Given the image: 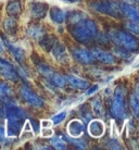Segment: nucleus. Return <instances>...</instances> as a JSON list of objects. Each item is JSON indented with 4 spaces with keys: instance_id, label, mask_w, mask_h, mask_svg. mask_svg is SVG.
Returning <instances> with one entry per match:
<instances>
[{
    "instance_id": "f257e3e1",
    "label": "nucleus",
    "mask_w": 139,
    "mask_h": 150,
    "mask_svg": "<svg viewBox=\"0 0 139 150\" xmlns=\"http://www.w3.org/2000/svg\"><path fill=\"white\" fill-rule=\"evenodd\" d=\"M70 32L72 36L75 38V40L82 44L91 42L98 35L96 23L90 19H86L85 16L76 22L72 23Z\"/></svg>"
},
{
    "instance_id": "f03ea898",
    "label": "nucleus",
    "mask_w": 139,
    "mask_h": 150,
    "mask_svg": "<svg viewBox=\"0 0 139 150\" xmlns=\"http://www.w3.org/2000/svg\"><path fill=\"white\" fill-rule=\"evenodd\" d=\"M111 114L117 120H124L126 117V108H125V91L123 87L119 86L114 90L111 108Z\"/></svg>"
},
{
    "instance_id": "7ed1b4c3",
    "label": "nucleus",
    "mask_w": 139,
    "mask_h": 150,
    "mask_svg": "<svg viewBox=\"0 0 139 150\" xmlns=\"http://www.w3.org/2000/svg\"><path fill=\"white\" fill-rule=\"evenodd\" d=\"M111 37L116 44L125 48L128 51H136L138 49V40L132 34H129L124 30H112Z\"/></svg>"
},
{
    "instance_id": "20e7f679",
    "label": "nucleus",
    "mask_w": 139,
    "mask_h": 150,
    "mask_svg": "<svg viewBox=\"0 0 139 150\" xmlns=\"http://www.w3.org/2000/svg\"><path fill=\"white\" fill-rule=\"evenodd\" d=\"M91 6L96 11L100 12L102 14H107L110 16H114V18H119L122 14V12L120 10V4L113 0L95 1L91 4Z\"/></svg>"
},
{
    "instance_id": "39448f33",
    "label": "nucleus",
    "mask_w": 139,
    "mask_h": 150,
    "mask_svg": "<svg viewBox=\"0 0 139 150\" xmlns=\"http://www.w3.org/2000/svg\"><path fill=\"white\" fill-rule=\"evenodd\" d=\"M20 94H21V96L23 97V99H24L28 105H32V107L42 108V107H44V105H45V102H44V100H42V98L39 97V96H37L33 90L30 89V88H28L27 86H25V85L20 88Z\"/></svg>"
},
{
    "instance_id": "423d86ee",
    "label": "nucleus",
    "mask_w": 139,
    "mask_h": 150,
    "mask_svg": "<svg viewBox=\"0 0 139 150\" xmlns=\"http://www.w3.org/2000/svg\"><path fill=\"white\" fill-rule=\"evenodd\" d=\"M0 75L6 79H9L12 82H16L19 79V74L14 70V68L9 62L2 59L0 61Z\"/></svg>"
},
{
    "instance_id": "0eeeda50",
    "label": "nucleus",
    "mask_w": 139,
    "mask_h": 150,
    "mask_svg": "<svg viewBox=\"0 0 139 150\" xmlns=\"http://www.w3.org/2000/svg\"><path fill=\"white\" fill-rule=\"evenodd\" d=\"M23 126V119L15 117V116H8L7 135L10 137L18 136Z\"/></svg>"
},
{
    "instance_id": "6e6552de",
    "label": "nucleus",
    "mask_w": 139,
    "mask_h": 150,
    "mask_svg": "<svg viewBox=\"0 0 139 150\" xmlns=\"http://www.w3.org/2000/svg\"><path fill=\"white\" fill-rule=\"evenodd\" d=\"M72 53H73V57L76 61H78L83 64H91L96 60L92 52L87 50V49H74Z\"/></svg>"
},
{
    "instance_id": "1a4fd4ad",
    "label": "nucleus",
    "mask_w": 139,
    "mask_h": 150,
    "mask_svg": "<svg viewBox=\"0 0 139 150\" xmlns=\"http://www.w3.org/2000/svg\"><path fill=\"white\" fill-rule=\"evenodd\" d=\"M30 14L35 19H42L48 11V4L42 1H33L30 4Z\"/></svg>"
},
{
    "instance_id": "9d476101",
    "label": "nucleus",
    "mask_w": 139,
    "mask_h": 150,
    "mask_svg": "<svg viewBox=\"0 0 139 150\" xmlns=\"http://www.w3.org/2000/svg\"><path fill=\"white\" fill-rule=\"evenodd\" d=\"M2 42H4V45L9 49V51L12 53V56L15 58V60L21 62V61L24 60V58H25V53L23 51L22 48H20L18 47L16 45L14 44H12L11 41L9 40L6 36H2Z\"/></svg>"
},
{
    "instance_id": "9b49d317",
    "label": "nucleus",
    "mask_w": 139,
    "mask_h": 150,
    "mask_svg": "<svg viewBox=\"0 0 139 150\" xmlns=\"http://www.w3.org/2000/svg\"><path fill=\"white\" fill-rule=\"evenodd\" d=\"M92 54H94L95 59H97L98 61H100L104 64H113L115 62V58L113 54H111L108 51H104L103 49L100 48H94L92 49Z\"/></svg>"
},
{
    "instance_id": "f8f14e48",
    "label": "nucleus",
    "mask_w": 139,
    "mask_h": 150,
    "mask_svg": "<svg viewBox=\"0 0 139 150\" xmlns=\"http://www.w3.org/2000/svg\"><path fill=\"white\" fill-rule=\"evenodd\" d=\"M120 10L121 12L127 16L131 21H134V22H138L139 20V13L137 8L132 6V4H127V2H123V4H120Z\"/></svg>"
},
{
    "instance_id": "ddd939ff",
    "label": "nucleus",
    "mask_w": 139,
    "mask_h": 150,
    "mask_svg": "<svg viewBox=\"0 0 139 150\" xmlns=\"http://www.w3.org/2000/svg\"><path fill=\"white\" fill-rule=\"evenodd\" d=\"M104 123L100 120H90L89 125H88V132L90 136L98 138V137H101L104 134Z\"/></svg>"
},
{
    "instance_id": "4468645a",
    "label": "nucleus",
    "mask_w": 139,
    "mask_h": 150,
    "mask_svg": "<svg viewBox=\"0 0 139 150\" xmlns=\"http://www.w3.org/2000/svg\"><path fill=\"white\" fill-rule=\"evenodd\" d=\"M65 81L72 87L77 88V89H87L89 87V83L87 82V81L80 79V77H77L75 75H66L65 76Z\"/></svg>"
},
{
    "instance_id": "2eb2a0df",
    "label": "nucleus",
    "mask_w": 139,
    "mask_h": 150,
    "mask_svg": "<svg viewBox=\"0 0 139 150\" xmlns=\"http://www.w3.org/2000/svg\"><path fill=\"white\" fill-rule=\"evenodd\" d=\"M51 51H52L53 57H54L58 61H60V62H62V63H64V62L68 61V52H66L65 47H64L62 44H60V42H56V45L52 47Z\"/></svg>"
},
{
    "instance_id": "dca6fc26",
    "label": "nucleus",
    "mask_w": 139,
    "mask_h": 150,
    "mask_svg": "<svg viewBox=\"0 0 139 150\" xmlns=\"http://www.w3.org/2000/svg\"><path fill=\"white\" fill-rule=\"evenodd\" d=\"M68 131L71 137H79L84 132V125L79 120H72L68 125Z\"/></svg>"
},
{
    "instance_id": "f3484780",
    "label": "nucleus",
    "mask_w": 139,
    "mask_h": 150,
    "mask_svg": "<svg viewBox=\"0 0 139 150\" xmlns=\"http://www.w3.org/2000/svg\"><path fill=\"white\" fill-rule=\"evenodd\" d=\"M50 18L56 24H63L66 19V13L58 7H52L50 9Z\"/></svg>"
},
{
    "instance_id": "a211bd4d",
    "label": "nucleus",
    "mask_w": 139,
    "mask_h": 150,
    "mask_svg": "<svg viewBox=\"0 0 139 150\" xmlns=\"http://www.w3.org/2000/svg\"><path fill=\"white\" fill-rule=\"evenodd\" d=\"M7 13L10 16H16L22 12V4L20 0H10L7 4Z\"/></svg>"
},
{
    "instance_id": "6ab92c4d",
    "label": "nucleus",
    "mask_w": 139,
    "mask_h": 150,
    "mask_svg": "<svg viewBox=\"0 0 139 150\" xmlns=\"http://www.w3.org/2000/svg\"><path fill=\"white\" fill-rule=\"evenodd\" d=\"M27 35L30 36V38H33L35 40H39L40 38L45 35V30L42 26H39V25H30L28 28H27Z\"/></svg>"
},
{
    "instance_id": "aec40b11",
    "label": "nucleus",
    "mask_w": 139,
    "mask_h": 150,
    "mask_svg": "<svg viewBox=\"0 0 139 150\" xmlns=\"http://www.w3.org/2000/svg\"><path fill=\"white\" fill-rule=\"evenodd\" d=\"M39 40H40L39 44L42 46V48H44L45 50H47V51H50L56 42V37L52 36V35H44Z\"/></svg>"
},
{
    "instance_id": "412c9836",
    "label": "nucleus",
    "mask_w": 139,
    "mask_h": 150,
    "mask_svg": "<svg viewBox=\"0 0 139 150\" xmlns=\"http://www.w3.org/2000/svg\"><path fill=\"white\" fill-rule=\"evenodd\" d=\"M4 28L8 34H15L18 30V22L14 18L9 16L4 21Z\"/></svg>"
},
{
    "instance_id": "4be33fe9",
    "label": "nucleus",
    "mask_w": 139,
    "mask_h": 150,
    "mask_svg": "<svg viewBox=\"0 0 139 150\" xmlns=\"http://www.w3.org/2000/svg\"><path fill=\"white\" fill-rule=\"evenodd\" d=\"M131 109L133 111V114L137 119L139 115V98H138V86H136L135 94L131 96Z\"/></svg>"
},
{
    "instance_id": "5701e85b",
    "label": "nucleus",
    "mask_w": 139,
    "mask_h": 150,
    "mask_svg": "<svg viewBox=\"0 0 139 150\" xmlns=\"http://www.w3.org/2000/svg\"><path fill=\"white\" fill-rule=\"evenodd\" d=\"M49 82L53 84V86L59 87V88H63L65 85H66V81H65V77L62 76L61 74H59L58 72L54 71V73L52 74V76L50 77Z\"/></svg>"
},
{
    "instance_id": "b1692460",
    "label": "nucleus",
    "mask_w": 139,
    "mask_h": 150,
    "mask_svg": "<svg viewBox=\"0 0 139 150\" xmlns=\"http://www.w3.org/2000/svg\"><path fill=\"white\" fill-rule=\"evenodd\" d=\"M37 70L39 71V73L42 75V76H45L46 79H50V77L52 76V74L54 73V71H53L52 69L49 67L47 63H44V62H42V63H39L37 65Z\"/></svg>"
},
{
    "instance_id": "393cba45",
    "label": "nucleus",
    "mask_w": 139,
    "mask_h": 150,
    "mask_svg": "<svg viewBox=\"0 0 139 150\" xmlns=\"http://www.w3.org/2000/svg\"><path fill=\"white\" fill-rule=\"evenodd\" d=\"M62 138L64 140H68L73 145L74 147L78 148V149H85L87 148V143L83 139H78V137H66V136H63Z\"/></svg>"
},
{
    "instance_id": "a878e982",
    "label": "nucleus",
    "mask_w": 139,
    "mask_h": 150,
    "mask_svg": "<svg viewBox=\"0 0 139 150\" xmlns=\"http://www.w3.org/2000/svg\"><path fill=\"white\" fill-rule=\"evenodd\" d=\"M92 109H94V112L96 115L102 116L104 114L103 105H102V102L100 101V98L99 97H96L94 100H92Z\"/></svg>"
},
{
    "instance_id": "bb28decb",
    "label": "nucleus",
    "mask_w": 139,
    "mask_h": 150,
    "mask_svg": "<svg viewBox=\"0 0 139 150\" xmlns=\"http://www.w3.org/2000/svg\"><path fill=\"white\" fill-rule=\"evenodd\" d=\"M12 94H13V91H12L11 87H9L4 83H0V99L4 100L7 97L12 96Z\"/></svg>"
},
{
    "instance_id": "cd10ccee",
    "label": "nucleus",
    "mask_w": 139,
    "mask_h": 150,
    "mask_svg": "<svg viewBox=\"0 0 139 150\" xmlns=\"http://www.w3.org/2000/svg\"><path fill=\"white\" fill-rule=\"evenodd\" d=\"M50 143L56 149H59V150H64L66 149V143L64 142L63 138H60V137H52V138L50 139Z\"/></svg>"
},
{
    "instance_id": "c85d7f7f",
    "label": "nucleus",
    "mask_w": 139,
    "mask_h": 150,
    "mask_svg": "<svg viewBox=\"0 0 139 150\" xmlns=\"http://www.w3.org/2000/svg\"><path fill=\"white\" fill-rule=\"evenodd\" d=\"M137 23L138 22H134V21H132V22H129V23H126L125 27H126L131 33H134L135 35H138L139 34V27H138V24H137Z\"/></svg>"
},
{
    "instance_id": "c756f323",
    "label": "nucleus",
    "mask_w": 139,
    "mask_h": 150,
    "mask_svg": "<svg viewBox=\"0 0 139 150\" xmlns=\"http://www.w3.org/2000/svg\"><path fill=\"white\" fill-rule=\"evenodd\" d=\"M66 115H68V113L65 112V111H63V112L59 113V114H56V115H54L52 117V123L54 124H59L61 123V122H63L64 120H65V117H66Z\"/></svg>"
},
{
    "instance_id": "7c9ffc66",
    "label": "nucleus",
    "mask_w": 139,
    "mask_h": 150,
    "mask_svg": "<svg viewBox=\"0 0 139 150\" xmlns=\"http://www.w3.org/2000/svg\"><path fill=\"white\" fill-rule=\"evenodd\" d=\"M53 135V132L50 127H46L42 129V136L44 137H51Z\"/></svg>"
},
{
    "instance_id": "2f4dec72",
    "label": "nucleus",
    "mask_w": 139,
    "mask_h": 150,
    "mask_svg": "<svg viewBox=\"0 0 139 150\" xmlns=\"http://www.w3.org/2000/svg\"><path fill=\"white\" fill-rule=\"evenodd\" d=\"M99 89V86L98 85H95V86H92L91 88H89V89L87 90V96H89V95H91V94H94V93H96L97 90Z\"/></svg>"
},
{
    "instance_id": "473e14b6",
    "label": "nucleus",
    "mask_w": 139,
    "mask_h": 150,
    "mask_svg": "<svg viewBox=\"0 0 139 150\" xmlns=\"http://www.w3.org/2000/svg\"><path fill=\"white\" fill-rule=\"evenodd\" d=\"M42 128H46V127H51L52 126V121H48V120H46V121H42Z\"/></svg>"
},
{
    "instance_id": "72a5a7b5",
    "label": "nucleus",
    "mask_w": 139,
    "mask_h": 150,
    "mask_svg": "<svg viewBox=\"0 0 139 150\" xmlns=\"http://www.w3.org/2000/svg\"><path fill=\"white\" fill-rule=\"evenodd\" d=\"M4 51V42H2V39L0 38V52L2 53Z\"/></svg>"
},
{
    "instance_id": "f704fd0d",
    "label": "nucleus",
    "mask_w": 139,
    "mask_h": 150,
    "mask_svg": "<svg viewBox=\"0 0 139 150\" xmlns=\"http://www.w3.org/2000/svg\"><path fill=\"white\" fill-rule=\"evenodd\" d=\"M24 129L25 131H30V122H26L25 125H24Z\"/></svg>"
},
{
    "instance_id": "c9c22d12",
    "label": "nucleus",
    "mask_w": 139,
    "mask_h": 150,
    "mask_svg": "<svg viewBox=\"0 0 139 150\" xmlns=\"http://www.w3.org/2000/svg\"><path fill=\"white\" fill-rule=\"evenodd\" d=\"M65 2H68V4H76V2H79L80 0H63Z\"/></svg>"
},
{
    "instance_id": "e433bc0d",
    "label": "nucleus",
    "mask_w": 139,
    "mask_h": 150,
    "mask_svg": "<svg viewBox=\"0 0 139 150\" xmlns=\"http://www.w3.org/2000/svg\"><path fill=\"white\" fill-rule=\"evenodd\" d=\"M4 114V107L0 105V116H2Z\"/></svg>"
},
{
    "instance_id": "4c0bfd02",
    "label": "nucleus",
    "mask_w": 139,
    "mask_h": 150,
    "mask_svg": "<svg viewBox=\"0 0 139 150\" xmlns=\"http://www.w3.org/2000/svg\"><path fill=\"white\" fill-rule=\"evenodd\" d=\"M124 2H127V4H133V2H135V0H123Z\"/></svg>"
},
{
    "instance_id": "58836bf2",
    "label": "nucleus",
    "mask_w": 139,
    "mask_h": 150,
    "mask_svg": "<svg viewBox=\"0 0 139 150\" xmlns=\"http://www.w3.org/2000/svg\"><path fill=\"white\" fill-rule=\"evenodd\" d=\"M137 1H138V0H135V2H137Z\"/></svg>"
},
{
    "instance_id": "ea45409f",
    "label": "nucleus",
    "mask_w": 139,
    "mask_h": 150,
    "mask_svg": "<svg viewBox=\"0 0 139 150\" xmlns=\"http://www.w3.org/2000/svg\"><path fill=\"white\" fill-rule=\"evenodd\" d=\"M0 61H1V59H0Z\"/></svg>"
}]
</instances>
